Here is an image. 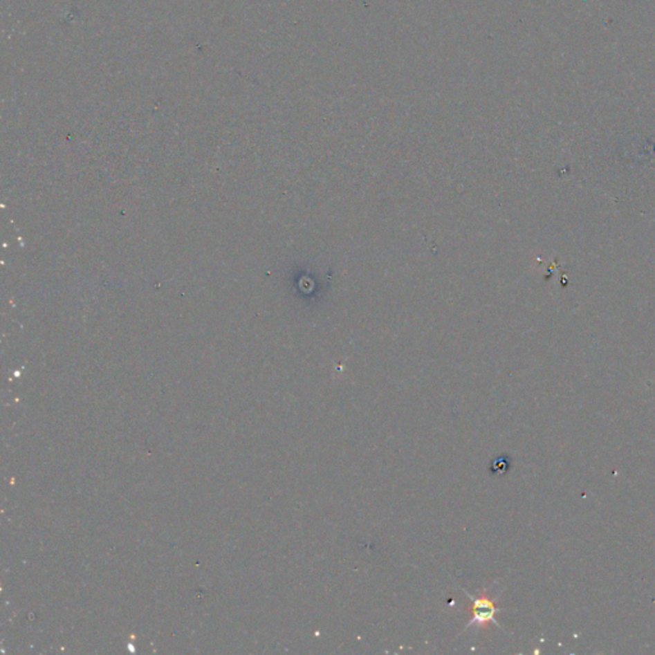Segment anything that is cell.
Masks as SVG:
<instances>
[{
    "label": "cell",
    "instance_id": "7a4b0ae2",
    "mask_svg": "<svg viewBox=\"0 0 655 655\" xmlns=\"http://www.w3.org/2000/svg\"><path fill=\"white\" fill-rule=\"evenodd\" d=\"M510 463V459H508V457L501 456V457H497V459L492 462L489 470H490V472H492L493 475H503V474H506V472L508 471Z\"/></svg>",
    "mask_w": 655,
    "mask_h": 655
},
{
    "label": "cell",
    "instance_id": "6da1fadb",
    "mask_svg": "<svg viewBox=\"0 0 655 655\" xmlns=\"http://www.w3.org/2000/svg\"><path fill=\"white\" fill-rule=\"evenodd\" d=\"M462 590L472 602V605H471L472 618L466 625L465 630H468L470 627H486V626H489V623H493L494 626L501 627L499 622L497 621V613L501 612L502 609L497 607L494 598L486 596L488 589H486V593L480 596H472L465 589H462Z\"/></svg>",
    "mask_w": 655,
    "mask_h": 655
}]
</instances>
